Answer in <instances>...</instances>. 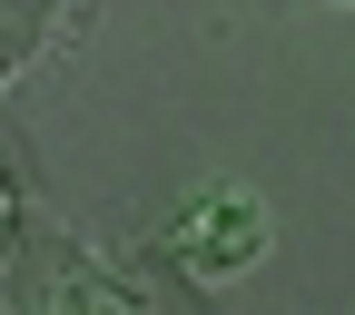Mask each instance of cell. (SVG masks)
<instances>
[{
    "label": "cell",
    "instance_id": "1",
    "mask_svg": "<svg viewBox=\"0 0 355 315\" xmlns=\"http://www.w3.org/2000/svg\"><path fill=\"white\" fill-rule=\"evenodd\" d=\"M10 315H217V286H198L158 237L139 246H89L79 227H60L50 207L30 217V237L0 276Z\"/></svg>",
    "mask_w": 355,
    "mask_h": 315
},
{
    "label": "cell",
    "instance_id": "2",
    "mask_svg": "<svg viewBox=\"0 0 355 315\" xmlns=\"http://www.w3.org/2000/svg\"><path fill=\"white\" fill-rule=\"evenodd\" d=\"M158 246L188 266L198 286H217V276H247V266L266 256V207L237 188V177H217V188H198L188 207L158 227Z\"/></svg>",
    "mask_w": 355,
    "mask_h": 315
},
{
    "label": "cell",
    "instance_id": "3",
    "mask_svg": "<svg viewBox=\"0 0 355 315\" xmlns=\"http://www.w3.org/2000/svg\"><path fill=\"white\" fill-rule=\"evenodd\" d=\"M30 217H40L30 138H10V128H0V276H10V256H20V237H30Z\"/></svg>",
    "mask_w": 355,
    "mask_h": 315
},
{
    "label": "cell",
    "instance_id": "4",
    "mask_svg": "<svg viewBox=\"0 0 355 315\" xmlns=\"http://www.w3.org/2000/svg\"><path fill=\"white\" fill-rule=\"evenodd\" d=\"M60 30V0H0V89H10Z\"/></svg>",
    "mask_w": 355,
    "mask_h": 315
},
{
    "label": "cell",
    "instance_id": "5",
    "mask_svg": "<svg viewBox=\"0 0 355 315\" xmlns=\"http://www.w3.org/2000/svg\"><path fill=\"white\" fill-rule=\"evenodd\" d=\"M336 10H355V0H336Z\"/></svg>",
    "mask_w": 355,
    "mask_h": 315
}]
</instances>
